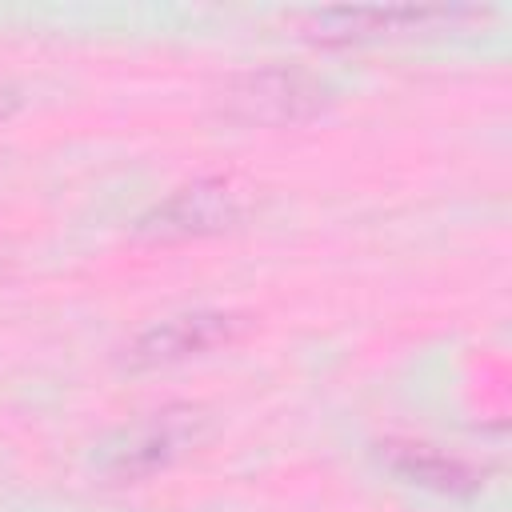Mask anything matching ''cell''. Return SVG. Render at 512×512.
<instances>
[{"label": "cell", "instance_id": "obj_1", "mask_svg": "<svg viewBox=\"0 0 512 512\" xmlns=\"http://www.w3.org/2000/svg\"><path fill=\"white\" fill-rule=\"evenodd\" d=\"M328 104H332V88L320 76L304 68H288V64H268V68L228 76L224 88L216 92L220 116L232 124H248V128L304 124L320 116Z\"/></svg>", "mask_w": 512, "mask_h": 512}, {"label": "cell", "instance_id": "obj_2", "mask_svg": "<svg viewBox=\"0 0 512 512\" xmlns=\"http://www.w3.org/2000/svg\"><path fill=\"white\" fill-rule=\"evenodd\" d=\"M248 212H252V196L232 176H196L172 188L148 212H140V220L132 224V236L148 244L204 240V236L240 228Z\"/></svg>", "mask_w": 512, "mask_h": 512}, {"label": "cell", "instance_id": "obj_3", "mask_svg": "<svg viewBox=\"0 0 512 512\" xmlns=\"http://www.w3.org/2000/svg\"><path fill=\"white\" fill-rule=\"evenodd\" d=\"M212 432L208 412L196 404H168L160 412H148L144 420L124 424L108 444H104V476L112 480H144L160 468H168L172 460H180L184 452H192L196 444H204V436Z\"/></svg>", "mask_w": 512, "mask_h": 512}, {"label": "cell", "instance_id": "obj_4", "mask_svg": "<svg viewBox=\"0 0 512 512\" xmlns=\"http://www.w3.org/2000/svg\"><path fill=\"white\" fill-rule=\"evenodd\" d=\"M468 16V8H432V4H336V8H308L296 20L300 36L316 44H356L392 32H416L428 24H444Z\"/></svg>", "mask_w": 512, "mask_h": 512}, {"label": "cell", "instance_id": "obj_5", "mask_svg": "<svg viewBox=\"0 0 512 512\" xmlns=\"http://www.w3.org/2000/svg\"><path fill=\"white\" fill-rule=\"evenodd\" d=\"M248 328V320L240 312H224V308H196V312H180L168 320L148 324L132 348H128V364L136 368H156V364H176L188 356H200L208 348L232 344L240 332Z\"/></svg>", "mask_w": 512, "mask_h": 512}, {"label": "cell", "instance_id": "obj_6", "mask_svg": "<svg viewBox=\"0 0 512 512\" xmlns=\"http://www.w3.org/2000/svg\"><path fill=\"white\" fill-rule=\"evenodd\" d=\"M380 460L408 484H420V488H432L440 496H472L480 492L484 476L464 464L460 456H448L432 444H416V440H388L380 444Z\"/></svg>", "mask_w": 512, "mask_h": 512}, {"label": "cell", "instance_id": "obj_7", "mask_svg": "<svg viewBox=\"0 0 512 512\" xmlns=\"http://www.w3.org/2000/svg\"><path fill=\"white\" fill-rule=\"evenodd\" d=\"M16 108H20V92H16L8 80H0V124H4V120H12V116H16Z\"/></svg>", "mask_w": 512, "mask_h": 512}]
</instances>
